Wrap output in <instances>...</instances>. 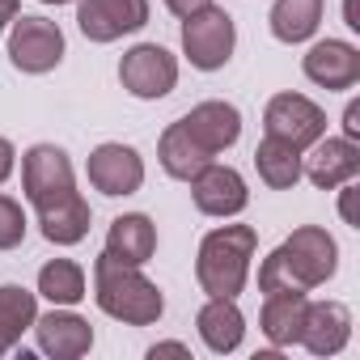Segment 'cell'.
Masks as SVG:
<instances>
[{
    "mask_svg": "<svg viewBox=\"0 0 360 360\" xmlns=\"http://www.w3.org/2000/svg\"><path fill=\"white\" fill-rule=\"evenodd\" d=\"M22 191L39 212V229L51 246H77L89 233V204L77 191L72 161L60 144H34L22 157Z\"/></svg>",
    "mask_w": 360,
    "mask_h": 360,
    "instance_id": "obj_1",
    "label": "cell"
},
{
    "mask_svg": "<svg viewBox=\"0 0 360 360\" xmlns=\"http://www.w3.org/2000/svg\"><path fill=\"white\" fill-rule=\"evenodd\" d=\"M339 267V246L322 225H301L292 229L259 267V292H276V288H297L309 292L318 284H326Z\"/></svg>",
    "mask_w": 360,
    "mask_h": 360,
    "instance_id": "obj_2",
    "label": "cell"
},
{
    "mask_svg": "<svg viewBox=\"0 0 360 360\" xmlns=\"http://www.w3.org/2000/svg\"><path fill=\"white\" fill-rule=\"evenodd\" d=\"M94 301L106 318L127 322V326H153L165 314V297L161 288L131 263L110 259L106 250L94 263Z\"/></svg>",
    "mask_w": 360,
    "mask_h": 360,
    "instance_id": "obj_3",
    "label": "cell"
},
{
    "mask_svg": "<svg viewBox=\"0 0 360 360\" xmlns=\"http://www.w3.org/2000/svg\"><path fill=\"white\" fill-rule=\"evenodd\" d=\"M259 233L250 225H221L200 242V259H195V280L208 297H238L246 288L250 276V259H255Z\"/></svg>",
    "mask_w": 360,
    "mask_h": 360,
    "instance_id": "obj_4",
    "label": "cell"
},
{
    "mask_svg": "<svg viewBox=\"0 0 360 360\" xmlns=\"http://www.w3.org/2000/svg\"><path fill=\"white\" fill-rule=\"evenodd\" d=\"M238 47V26L225 9L217 5H204L200 13H187L183 18V56L191 60V68L200 72H217L229 64Z\"/></svg>",
    "mask_w": 360,
    "mask_h": 360,
    "instance_id": "obj_5",
    "label": "cell"
},
{
    "mask_svg": "<svg viewBox=\"0 0 360 360\" xmlns=\"http://www.w3.org/2000/svg\"><path fill=\"white\" fill-rule=\"evenodd\" d=\"M9 60L18 72H30V77H43L51 68H60L64 60V30L47 18H13V30H9Z\"/></svg>",
    "mask_w": 360,
    "mask_h": 360,
    "instance_id": "obj_6",
    "label": "cell"
},
{
    "mask_svg": "<svg viewBox=\"0 0 360 360\" xmlns=\"http://www.w3.org/2000/svg\"><path fill=\"white\" fill-rule=\"evenodd\" d=\"M119 81H123V89L131 98L157 102V98H165L178 85V60L161 43H136L119 60Z\"/></svg>",
    "mask_w": 360,
    "mask_h": 360,
    "instance_id": "obj_7",
    "label": "cell"
},
{
    "mask_svg": "<svg viewBox=\"0 0 360 360\" xmlns=\"http://www.w3.org/2000/svg\"><path fill=\"white\" fill-rule=\"evenodd\" d=\"M263 127L267 136H280L305 153L318 136H326V110L305 94H276L263 110Z\"/></svg>",
    "mask_w": 360,
    "mask_h": 360,
    "instance_id": "obj_8",
    "label": "cell"
},
{
    "mask_svg": "<svg viewBox=\"0 0 360 360\" xmlns=\"http://www.w3.org/2000/svg\"><path fill=\"white\" fill-rule=\"evenodd\" d=\"M77 26L89 43H115L148 26V0H77Z\"/></svg>",
    "mask_w": 360,
    "mask_h": 360,
    "instance_id": "obj_9",
    "label": "cell"
},
{
    "mask_svg": "<svg viewBox=\"0 0 360 360\" xmlns=\"http://www.w3.org/2000/svg\"><path fill=\"white\" fill-rule=\"evenodd\" d=\"M85 174H89V187H94V191L119 200V195H131V191L144 187V157H140L131 144L110 140V144H98V148L89 153Z\"/></svg>",
    "mask_w": 360,
    "mask_h": 360,
    "instance_id": "obj_10",
    "label": "cell"
},
{
    "mask_svg": "<svg viewBox=\"0 0 360 360\" xmlns=\"http://www.w3.org/2000/svg\"><path fill=\"white\" fill-rule=\"evenodd\" d=\"M301 174L309 178L314 187H322V191H335V187L352 183V178L360 174L356 140H347V136H318L301 153Z\"/></svg>",
    "mask_w": 360,
    "mask_h": 360,
    "instance_id": "obj_11",
    "label": "cell"
},
{
    "mask_svg": "<svg viewBox=\"0 0 360 360\" xmlns=\"http://www.w3.org/2000/svg\"><path fill=\"white\" fill-rule=\"evenodd\" d=\"M178 123L187 127V136H191L212 161H217L221 153H229V148L242 140V110H238L233 102H221V98L191 106Z\"/></svg>",
    "mask_w": 360,
    "mask_h": 360,
    "instance_id": "obj_12",
    "label": "cell"
},
{
    "mask_svg": "<svg viewBox=\"0 0 360 360\" xmlns=\"http://www.w3.org/2000/svg\"><path fill=\"white\" fill-rule=\"evenodd\" d=\"M191 200L204 217H238V212H246L250 191H246V178L233 165L212 161L191 178Z\"/></svg>",
    "mask_w": 360,
    "mask_h": 360,
    "instance_id": "obj_13",
    "label": "cell"
},
{
    "mask_svg": "<svg viewBox=\"0 0 360 360\" xmlns=\"http://www.w3.org/2000/svg\"><path fill=\"white\" fill-rule=\"evenodd\" d=\"M301 72H305L314 85H322L326 94L352 89V85L360 81V51H356L352 43H343V39H322V43H314V47L305 51Z\"/></svg>",
    "mask_w": 360,
    "mask_h": 360,
    "instance_id": "obj_14",
    "label": "cell"
},
{
    "mask_svg": "<svg viewBox=\"0 0 360 360\" xmlns=\"http://www.w3.org/2000/svg\"><path fill=\"white\" fill-rule=\"evenodd\" d=\"M352 339V309L343 301H309L301 322V347L309 356H335Z\"/></svg>",
    "mask_w": 360,
    "mask_h": 360,
    "instance_id": "obj_15",
    "label": "cell"
},
{
    "mask_svg": "<svg viewBox=\"0 0 360 360\" xmlns=\"http://www.w3.org/2000/svg\"><path fill=\"white\" fill-rule=\"evenodd\" d=\"M30 330L39 339V352H47L56 360H81L94 347V326L72 309H51V314L34 318Z\"/></svg>",
    "mask_w": 360,
    "mask_h": 360,
    "instance_id": "obj_16",
    "label": "cell"
},
{
    "mask_svg": "<svg viewBox=\"0 0 360 360\" xmlns=\"http://www.w3.org/2000/svg\"><path fill=\"white\" fill-rule=\"evenodd\" d=\"M195 326H200L204 347L217 352V356H225V352H238L242 347L246 314L238 309V297H208V305L195 314Z\"/></svg>",
    "mask_w": 360,
    "mask_h": 360,
    "instance_id": "obj_17",
    "label": "cell"
},
{
    "mask_svg": "<svg viewBox=\"0 0 360 360\" xmlns=\"http://www.w3.org/2000/svg\"><path fill=\"white\" fill-rule=\"evenodd\" d=\"M106 255L131 267H144L157 255V225L144 212H123L106 229Z\"/></svg>",
    "mask_w": 360,
    "mask_h": 360,
    "instance_id": "obj_18",
    "label": "cell"
},
{
    "mask_svg": "<svg viewBox=\"0 0 360 360\" xmlns=\"http://www.w3.org/2000/svg\"><path fill=\"white\" fill-rule=\"evenodd\" d=\"M305 305H309V297H305V292H297V288H276V292H263V314H259V326H263V335L271 339V347H292V343L301 339Z\"/></svg>",
    "mask_w": 360,
    "mask_h": 360,
    "instance_id": "obj_19",
    "label": "cell"
},
{
    "mask_svg": "<svg viewBox=\"0 0 360 360\" xmlns=\"http://www.w3.org/2000/svg\"><path fill=\"white\" fill-rule=\"evenodd\" d=\"M157 161H161V169H165L169 178H178V183H191L204 165H212V157L187 136L183 123H169V127L161 131V140H157Z\"/></svg>",
    "mask_w": 360,
    "mask_h": 360,
    "instance_id": "obj_20",
    "label": "cell"
},
{
    "mask_svg": "<svg viewBox=\"0 0 360 360\" xmlns=\"http://www.w3.org/2000/svg\"><path fill=\"white\" fill-rule=\"evenodd\" d=\"M255 169L271 191H288L301 183V148H292L280 136H263L255 148Z\"/></svg>",
    "mask_w": 360,
    "mask_h": 360,
    "instance_id": "obj_21",
    "label": "cell"
},
{
    "mask_svg": "<svg viewBox=\"0 0 360 360\" xmlns=\"http://www.w3.org/2000/svg\"><path fill=\"white\" fill-rule=\"evenodd\" d=\"M322 5L326 0H276L271 5V34L280 43H309L322 26Z\"/></svg>",
    "mask_w": 360,
    "mask_h": 360,
    "instance_id": "obj_22",
    "label": "cell"
},
{
    "mask_svg": "<svg viewBox=\"0 0 360 360\" xmlns=\"http://www.w3.org/2000/svg\"><path fill=\"white\" fill-rule=\"evenodd\" d=\"M34 318H39V301L30 288L0 284V356L22 343V335L34 326Z\"/></svg>",
    "mask_w": 360,
    "mask_h": 360,
    "instance_id": "obj_23",
    "label": "cell"
},
{
    "mask_svg": "<svg viewBox=\"0 0 360 360\" xmlns=\"http://www.w3.org/2000/svg\"><path fill=\"white\" fill-rule=\"evenodd\" d=\"M39 292L51 305H77L85 297V267L72 259H51L39 267Z\"/></svg>",
    "mask_w": 360,
    "mask_h": 360,
    "instance_id": "obj_24",
    "label": "cell"
},
{
    "mask_svg": "<svg viewBox=\"0 0 360 360\" xmlns=\"http://www.w3.org/2000/svg\"><path fill=\"white\" fill-rule=\"evenodd\" d=\"M26 242V212L13 195H0V250H18Z\"/></svg>",
    "mask_w": 360,
    "mask_h": 360,
    "instance_id": "obj_25",
    "label": "cell"
},
{
    "mask_svg": "<svg viewBox=\"0 0 360 360\" xmlns=\"http://www.w3.org/2000/svg\"><path fill=\"white\" fill-rule=\"evenodd\" d=\"M13 165H18V148H13V140H5V136H0V183H9Z\"/></svg>",
    "mask_w": 360,
    "mask_h": 360,
    "instance_id": "obj_26",
    "label": "cell"
},
{
    "mask_svg": "<svg viewBox=\"0 0 360 360\" xmlns=\"http://www.w3.org/2000/svg\"><path fill=\"white\" fill-rule=\"evenodd\" d=\"M204 5H212V0H165V9L174 18H187V13H200Z\"/></svg>",
    "mask_w": 360,
    "mask_h": 360,
    "instance_id": "obj_27",
    "label": "cell"
},
{
    "mask_svg": "<svg viewBox=\"0 0 360 360\" xmlns=\"http://www.w3.org/2000/svg\"><path fill=\"white\" fill-rule=\"evenodd\" d=\"M356 178H352V183H343V200H339V212H343V221L347 225H356Z\"/></svg>",
    "mask_w": 360,
    "mask_h": 360,
    "instance_id": "obj_28",
    "label": "cell"
},
{
    "mask_svg": "<svg viewBox=\"0 0 360 360\" xmlns=\"http://www.w3.org/2000/svg\"><path fill=\"white\" fill-rule=\"evenodd\" d=\"M343 136L347 140L360 136V102H347V110H343Z\"/></svg>",
    "mask_w": 360,
    "mask_h": 360,
    "instance_id": "obj_29",
    "label": "cell"
},
{
    "mask_svg": "<svg viewBox=\"0 0 360 360\" xmlns=\"http://www.w3.org/2000/svg\"><path fill=\"white\" fill-rule=\"evenodd\" d=\"M148 356H153V360H157V356H187V343H174V339H169V343H153Z\"/></svg>",
    "mask_w": 360,
    "mask_h": 360,
    "instance_id": "obj_30",
    "label": "cell"
},
{
    "mask_svg": "<svg viewBox=\"0 0 360 360\" xmlns=\"http://www.w3.org/2000/svg\"><path fill=\"white\" fill-rule=\"evenodd\" d=\"M18 9H22V0H0V34H5V26H13Z\"/></svg>",
    "mask_w": 360,
    "mask_h": 360,
    "instance_id": "obj_31",
    "label": "cell"
},
{
    "mask_svg": "<svg viewBox=\"0 0 360 360\" xmlns=\"http://www.w3.org/2000/svg\"><path fill=\"white\" fill-rule=\"evenodd\" d=\"M43 5H68V0H43Z\"/></svg>",
    "mask_w": 360,
    "mask_h": 360,
    "instance_id": "obj_32",
    "label": "cell"
}]
</instances>
